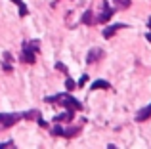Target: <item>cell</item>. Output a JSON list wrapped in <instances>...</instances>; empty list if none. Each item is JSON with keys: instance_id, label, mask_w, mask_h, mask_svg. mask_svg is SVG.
<instances>
[{"instance_id": "cell-5", "label": "cell", "mask_w": 151, "mask_h": 149, "mask_svg": "<svg viewBox=\"0 0 151 149\" xmlns=\"http://www.w3.org/2000/svg\"><path fill=\"white\" fill-rule=\"evenodd\" d=\"M101 57H103V50L101 48H92L88 52V56H86V61H88V63H96Z\"/></svg>"}, {"instance_id": "cell-18", "label": "cell", "mask_w": 151, "mask_h": 149, "mask_svg": "<svg viewBox=\"0 0 151 149\" xmlns=\"http://www.w3.org/2000/svg\"><path fill=\"white\" fill-rule=\"evenodd\" d=\"M86 80H88V74H82V77H81V80L77 82V86H82V84H84Z\"/></svg>"}, {"instance_id": "cell-8", "label": "cell", "mask_w": 151, "mask_h": 149, "mask_svg": "<svg viewBox=\"0 0 151 149\" xmlns=\"http://www.w3.org/2000/svg\"><path fill=\"white\" fill-rule=\"evenodd\" d=\"M149 117H151V105H147V107H144V109H142V111L138 113V117H136V119L140 120V122H144V120H147Z\"/></svg>"}, {"instance_id": "cell-19", "label": "cell", "mask_w": 151, "mask_h": 149, "mask_svg": "<svg viewBox=\"0 0 151 149\" xmlns=\"http://www.w3.org/2000/svg\"><path fill=\"white\" fill-rule=\"evenodd\" d=\"M55 69H59L61 73H67V67H65L63 63H55Z\"/></svg>"}, {"instance_id": "cell-10", "label": "cell", "mask_w": 151, "mask_h": 149, "mask_svg": "<svg viewBox=\"0 0 151 149\" xmlns=\"http://www.w3.org/2000/svg\"><path fill=\"white\" fill-rule=\"evenodd\" d=\"M84 25H92V21H94V17H92V11L90 10H86L84 11V15H82V19H81Z\"/></svg>"}, {"instance_id": "cell-20", "label": "cell", "mask_w": 151, "mask_h": 149, "mask_svg": "<svg viewBox=\"0 0 151 149\" xmlns=\"http://www.w3.org/2000/svg\"><path fill=\"white\" fill-rule=\"evenodd\" d=\"M12 2H14V4H17V6H19V4H23V0H12Z\"/></svg>"}, {"instance_id": "cell-6", "label": "cell", "mask_w": 151, "mask_h": 149, "mask_svg": "<svg viewBox=\"0 0 151 149\" xmlns=\"http://www.w3.org/2000/svg\"><path fill=\"white\" fill-rule=\"evenodd\" d=\"M124 23H115V25H109L107 29H103V38H111L117 31H121V29H124Z\"/></svg>"}, {"instance_id": "cell-7", "label": "cell", "mask_w": 151, "mask_h": 149, "mask_svg": "<svg viewBox=\"0 0 151 149\" xmlns=\"http://www.w3.org/2000/svg\"><path fill=\"white\" fill-rule=\"evenodd\" d=\"M73 115H75V111H73V109H69V111H65V113H61V115L54 117V120H55V122H63V120H71V119H73Z\"/></svg>"}, {"instance_id": "cell-15", "label": "cell", "mask_w": 151, "mask_h": 149, "mask_svg": "<svg viewBox=\"0 0 151 149\" xmlns=\"http://www.w3.org/2000/svg\"><path fill=\"white\" fill-rule=\"evenodd\" d=\"M52 134L54 136H63V128L59 126V124H55V126L52 128Z\"/></svg>"}, {"instance_id": "cell-9", "label": "cell", "mask_w": 151, "mask_h": 149, "mask_svg": "<svg viewBox=\"0 0 151 149\" xmlns=\"http://www.w3.org/2000/svg\"><path fill=\"white\" fill-rule=\"evenodd\" d=\"M101 88L107 90V88H111V84H109L107 80H96L92 86H90V90H101Z\"/></svg>"}, {"instance_id": "cell-16", "label": "cell", "mask_w": 151, "mask_h": 149, "mask_svg": "<svg viewBox=\"0 0 151 149\" xmlns=\"http://www.w3.org/2000/svg\"><path fill=\"white\" fill-rule=\"evenodd\" d=\"M27 11H29V10H27V6H25V4H19V15H21V17H25V15H27Z\"/></svg>"}, {"instance_id": "cell-4", "label": "cell", "mask_w": 151, "mask_h": 149, "mask_svg": "<svg viewBox=\"0 0 151 149\" xmlns=\"http://www.w3.org/2000/svg\"><path fill=\"white\" fill-rule=\"evenodd\" d=\"M101 8H103V11L100 14V17H98V21H100V23H107V21L111 19V15H113V11H115V10H111V8L107 6V2H105V0L101 2Z\"/></svg>"}, {"instance_id": "cell-22", "label": "cell", "mask_w": 151, "mask_h": 149, "mask_svg": "<svg viewBox=\"0 0 151 149\" xmlns=\"http://www.w3.org/2000/svg\"><path fill=\"white\" fill-rule=\"evenodd\" d=\"M147 29H151V15H149V19H147Z\"/></svg>"}, {"instance_id": "cell-13", "label": "cell", "mask_w": 151, "mask_h": 149, "mask_svg": "<svg viewBox=\"0 0 151 149\" xmlns=\"http://www.w3.org/2000/svg\"><path fill=\"white\" fill-rule=\"evenodd\" d=\"M78 132V128H69V130H63V136L65 138H71V136H75Z\"/></svg>"}, {"instance_id": "cell-12", "label": "cell", "mask_w": 151, "mask_h": 149, "mask_svg": "<svg viewBox=\"0 0 151 149\" xmlns=\"http://www.w3.org/2000/svg\"><path fill=\"white\" fill-rule=\"evenodd\" d=\"M65 88H67V90L71 92L73 88H77V82H75L73 78H67V80H65Z\"/></svg>"}, {"instance_id": "cell-21", "label": "cell", "mask_w": 151, "mask_h": 149, "mask_svg": "<svg viewBox=\"0 0 151 149\" xmlns=\"http://www.w3.org/2000/svg\"><path fill=\"white\" fill-rule=\"evenodd\" d=\"M145 40H149V42H151V33H147V34H145Z\"/></svg>"}, {"instance_id": "cell-14", "label": "cell", "mask_w": 151, "mask_h": 149, "mask_svg": "<svg viewBox=\"0 0 151 149\" xmlns=\"http://www.w3.org/2000/svg\"><path fill=\"white\" fill-rule=\"evenodd\" d=\"M37 117H38V111H29V113H25V115H23V119L33 120V119H37Z\"/></svg>"}, {"instance_id": "cell-1", "label": "cell", "mask_w": 151, "mask_h": 149, "mask_svg": "<svg viewBox=\"0 0 151 149\" xmlns=\"http://www.w3.org/2000/svg\"><path fill=\"white\" fill-rule=\"evenodd\" d=\"M46 101H50V103L65 105L67 109H73V111H78V109H82L81 101L75 100V97L69 96V94H58V96H54V97H46Z\"/></svg>"}, {"instance_id": "cell-17", "label": "cell", "mask_w": 151, "mask_h": 149, "mask_svg": "<svg viewBox=\"0 0 151 149\" xmlns=\"http://www.w3.org/2000/svg\"><path fill=\"white\" fill-rule=\"evenodd\" d=\"M6 147H14V142H4V143H0V149H6Z\"/></svg>"}, {"instance_id": "cell-2", "label": "cell", "mask_w": 151, "mask_h": 149, "mask_svg": "<svg viewBox=\"0 0 151 149\" xmlns=\"http://www.w3.org/2000/svg\"><path fill=\"white\" fill-rule=\"evenodd\" d=\"M38 48H40L38 40H27V42H23V54H21V61H23V63L33 65L35 59H37L35 56H37Z\"/></svg>"}, {"instance_id": "cell-3", "label": "cell", "mask_w": 151, "mask_h": 149, "mask_svg": "<svg viewBox=\"0 0 151 149\" xmlns=\"http://www.w3.org/2000/svg\"><path fill=\"white\" fill-rule=\"evenodd\" d=\"M21 119H23V115H19V113H0V124H2L4 128L14 126V124L19 122Z\"/></svg>"}, {"instance_id": "cell-11", "label": "cell", "mask_w": 151, "mask_h": 149, "mask_svg": "<svg viewBox=\"0 0 151 149\" xmlns=\"http://www.w3.org/2000/svg\"><path fill=\"white\" fill-rule=\"evenodd\" d=\"M113 2L117 4V8H122V10H126V8H130L132 0H113Z\"/></svg>"}]
</instances>
